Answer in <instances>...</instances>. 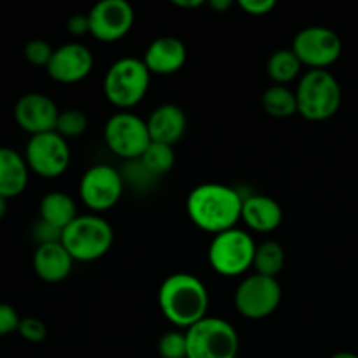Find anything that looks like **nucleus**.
Listing matches in <instances>:
<instances>
[{
    "label": "nucleus",
    "instance_id": "nucleus-1",
    "mask_svg": "<svg viewBox=\"0 0 358 358\" xmlns=\"http://www.w3.org/2000/svg\"><path fill=\"white\" fill-rule=\"evenodd\" d=\"M243 199V196L231 185L206 182L196 185L189 192L185 210L196 227L215 236L236 227L241 220Z\"/></svg>",
    "mask_w": 358,
    "mask_h": 358
},
{
    "label": "nucleus",
    "instance_id": "nucleus-2",
    "mask_svg": "<svg viewBox=\"0 0 358 358\" xmlns=\"http://www.w3.org/2000/svg\"><path fill=\"white\" fill-rule=\"evenodd\" d=\"M157 304L171 325L191 329L203 318L210 306V296L205 283L191 273H175L164 278L157 292Z\"/></svg>",
    "mask_w": 358,
    "mask_h": 358
},
{
    "label": "nucleus",
    "instance_id": "nucleus-3",
    "mask_svg": "<svg viewBox=\"0 0 358 358\" xmlns=\"http://www.w3.org/2000/svg\"><path fill=\"white\" fill-rule=\"evenodd\" d=\"M114 229L98 213L77 215L62 233V245L73 261L93 262L110 252Z\"/></svg>",
    "mask_w": 358,
    "mask_h": 358
},
{
    "label": "nucleus",
    "instance_id": "nucleus-4",
    "mask_svg": "<svg viewBox=\"0 0 358 358\" xmlns=\"http://www.w3.org/2000/svg\"><path fill=\"white\" fill-rule=\"evenodd\" d=\"M294 91L297 98V114L308 121H327L341 107V86L329 70H308Z\"/></svg>",
    "mask_w": 358,
    "mask_h": 358
},
{
    "label": "nucleus",
    "instance_id": "nucleus-5",
    "mask_svg": "<svg viewBox=\"0 0 358 358\" xmlns=\"http://www.w3.org/2000/svg\"><path fill=\"white\" fill-rule=\"evenodd\" d=\"M150 86V72L143 59L122 56L115 59L103 77L105 98L121 110L135 107L143 100Z\"/></svg>",
    "mask_w": 358,
    "mask_h": 358
},
{
    "label": "nucleus",
    "instance_id": "nucleus-6",
    "mask_svg": "<svg viewBox=\"0 0 358 358\" xmlns=\"http://www.w3.org/2000/svg\"><path fill=\"white\" fill-rule=\"evenodd\" d=\"M187 336V358H236L240 338L233 325L224 318L206 317L191 329Z\"/></svg>",
    "mask_w": 358,
    "mask_h": 358
},
{
    "label": "nucleus",
    "instance_id": "nucleus-7",
    "mask_svg": "<svg viewBox=\"0 0 358 358\" xmlns=\"http://www.w3.org/2000/svg\"><path fill=\"white\" fill-rule=\"evenodd\" d=\"M255 241L243 229L233 227L215 234L208 247V262L222 276H240L254 266Z\"/></svg>",
    "mask_w": 358,
    "mask_h": 358
},
{
    "label": "nucleus",
    "instance_id": "nucleus-8",
    "mask_svg": "<svg viewBox=\"0 0 358 358\" xmlns=\"http://www.w3.org/2000/svg\"><path fill=\"white\" fill-rule=\"evenodd\" d=\"M103 138L108 149L126 163L140 159L152 142L145 119L128 110L110 115L105 122Z\"/></svg>",
    "mask_w": 358,
    "mask_h": 358
},
{
    "label": "nucleus",
    "instance_id": "nucleus-9",
    "mask_svg": "<svg viewBox=\"0 0 358 358\" xmlns=\"http://www.w3.org/2000/svg\"><path fill=\"white\" fill-rule=\"evenodd\" d=\"M282 303V287L278 280L264 275L247 276L234 292V306L248 320H262L278 310Z\"/></svg>",
    "mask_w": 358,
    "mask_h": 358
},
{
    "label": "nucleus",
    "instance_id": "nucleus-10",
    "mask_svg": "<svg viewBox=\"0 0 358 358\" xmlns=\"http://www.w3.org/2000/svg\"><path fill=\"white\" fill-rule=\"evenodd\" d=\"M290 49L310 70H327L341 56L343 42L332 28L315 24L297 31Z\"/></svg>",
    "mask_w": 358,
    "mask_h": 358
},
{
    "label": "nucleus",
    "instance_id": "nucleus-11",
    "mask_svg": "<svg viewBox=\"0 0 358 358\" xmlns=\"http://www.w3.org/2000/svg\"><path fill=\"white\" fill-rule=\"evenodd\" d=\"M124 178L110 164H94L84 171L79 184V196L93 213L114 208L124 192Z\"/></svg>",
    "mask_w": 358,
    "mask_h": 358
},
{
    "label": "nucleus",
    "instance_id": "nucleus-12",
    "mask_svg": "<svg viewBox=\"0 0 358 358\" xmlns=\"http://www.w3.org/2000/svg\"><path fill=\"white\" fill-rule=\"evenodd\" d=\"M69 140L59 133L49 131L30 136L24 149V159L34 173L44 178H56L70 166Z\"/></svg>",
    "mask_w": 358,
    "mask_h": 358
},
{
    "label": "nucleus",
    "instance_id": "nucleus-13",
    "mask_svg": "<svg viewBox=\"0 0 358 358\" xmlns=\"http://www.w3.org/2000/svg\"><path fill=\"white\" fill-rule=\"evenodd\" d=\"M90 16V34L101 42H115L129 34L135 23V9L128 0H101Z\"/></svg>",
    "mask_w": 358,
    "mask_h": 358
},
{
    "label": "nucleus",
    "instance_id": "nucleus-14",
    "mask_svg": "<svg viewBox=\"0 0 358 358\" xmlns=\"http://www.w3.org/2000/svg\"><path fill=\"white\" fill-rule=\"evenodd\" d=\"M94 66L93 52L79 42H69L55 49L49 65L45 66L49 77L56 83L76 84L86 79Z\"/></svg>",
    "mask_w": 358,
    "mask_h": 358
},
{
    "label": "nucleus",
    "instance_id": "nucleus-15",
    "mask_svg": "<svg viewBox=\"0 0 358 358\" xmlns=\"http://www.w3.org/2000/svg\"><path fill=\"white\" fill-rule=\"evenodd\" d=\"M59 108L55 101L42 93H27L17 98L14 105V119L23 131L34 135L55 131Z\"/></svg>",
    "mask_w": 358,
    "mask_h": 358
},
{
    "label": "nucleus",
    "instance_id": "nucleus-16",
    "mask_svg": "<svg viewBox=\"0 0 358 358\" xmlns=\"http://www.w3.org/2000/svg\"><path fill=\"white\" fill-rule=\"evenodd\" d=\"M142 59L150 76H171L184 69L187 62V48L178 37L163 35L147 45Z\"/></svg>",
    "mask_w": 358,
    "mask_h": 358
},
{
    "label": "nucleus",
    "instance_id": "nucleus-17",
    "mask_svg": "<svg viewBox=\"0 0 358 358\" xmlns=\"http://www.w3.org/2000/svg\"><path fill=\"white\" fill-rule=\"evenodd\" d=\"M147 121L152 142L166 143L173 147L180 142L187 129V115L184 108L175 103H163L150 112Z\"/></svg>",
    "mask_w": 358,
    "mask_h": 358
},
{
    "label": "nucleus",
    "instance_id": "nucleus-18",
    "mask_svg": "<svg viewBox=\"0 0 358 358\" xmlns=\"http://www.w3.org/2000/svg\"><path fill=\"white\" fill-rule=\"evenodd\" d=\"M73 262L62 241L37 245L34 252V271L45 283H59L69 278Z\"/></svg>",
    "mask_w": 358,
    "mask_h": 358
},
{
    "label": "nucleus",
    "instance_id": "nucleus-19",
    "mask_svg": "<svg viewBox=\"0 0 358 358\" xmlns=\"http://www.w3.org/2000/svg\"><path fill=\"white\" fill-rule=\"evenodd\" d=\"M241 220L255 233H271L283 220V210L271 196L254 194L243 199Z\"/></svg>",
    "mask_w": 358,
    "mask_h": 358
},
{
    "label": "nucleus",
    "instance_id": "nucleus-20",
    "mask_svg": "<svg viewBox=\"0 0 358 358\" xmlns=\"http://www.w3.org/2000/svg\"><path fill=\"white\" fill-rule=\"evenodd\" d=\"M30 168L27 159L10 147H0V196L13 199L27 189Z\"/></svg>",
    "mask_w": 358,
    "mask_h": 358
},
{
    "label": "nucleus",
    "instance_id": "nucleus-21",
    "mask_svg": "<svg viewBox=\"0 0 358 358\" xmlns=\"http://www.w3.org/2000/svg\"><path fill=\"white\" fill-rule=\"evenodd\" d=\"M38 215H41V220L51 224V226H55L56 229H59L63 233V229H65L72 220H76V201H73L72 196H69L66 192H48V194L41 199Z\"/></svg>",
    "mask_w": 358,
    "mask_h": 358
},
{
    "label": "nucleus",
    "instance_id": "nucleus-22",
    "mask_svg": "<svg viewBox=\"0 0 358 358\" xmlns=\"http://www.w3.org/2000/svg\"><path fill=\"white\" fill-rule=\"evenodd\" d=\"M262 108L268 115L276 119H287L290 115L297 114V98L296 91L289 86L282 84H273L262 93L261 96Z\"/></svg>",
    "mask_w": 358,
    "mask_h": 358
},
{
    "label": "nucleus",
    "instance_id": "nucleus-23",
    "mask_svg": "<svg viewBox=\"0 0 358 358\" xmlns=\"http://www.w3.org/2000/svg\"><path fill=\"white\" fill-rule=\"evenodd\" d=\"M303 63L292 49H278L268 59V76L275 84L287 86L301 73Z\"/></svg>",
    "mask_w": 358,
    "mask_h": 358
},
{
    "label": "nucleus",
    "instance_id": "nucleus-24",
    "mask_svg": "<svg viewBox=\"0 0 358 358\" xmlns=\"http://www.w3.org/2000/svg\"><path fill=\"white\" fill-rule=\"evenodd\" d=\"M283 266H285V252L278 241L269 240L257 245L254 257V268L257 275L276 278L282 273Z\"/></svg>",
    "mask_w": 358,
    "mask_h": 358
},
{
    "label": "nucleus",
    "instance_id": "nucleus-25",
    "mask_svg": "<svg viewBox=\"0 0 358 358\" xmlns=\"http://www.w3.org/2000/svg\"><path fill=\"white\" fill-rule=\"evenodd\" d=\"M140 161L154 177L159 178L166 175L168 171H171V168L175 166V149L171 145H166V143L150 142V145L142 154Z\"/></svg>",
    "mask_w": 358,
    "mask_h": 358
},
{
    "label": "nucleus",
    "instance_id": "nucleus-26",
    "mask_svg": "<svg viewBox=\"0 0 358 358\" xmlns=\"http://www.w3.org/2000/svg\"><path fill=\"white\" fill-rule=\"evenodd\" d=\"M87 129V115L80 108H65L59 110L58 122H56V133L65 140L77 138Z\"/></svg>",
    "mask_w": 358,
    "mask_h": 358
},
{
    "label": "nucleus",
    "instance_id": "nucleus-27",
    "mask_svg": "<svg viewBox=\"0 0 358 358\" xmlns=\"http://www.w3.org/2000/svg\"><path fill=\"white\" fill-rule=\"evenodd\" d=\"M157 352L161 358H187V336L185 332L168 331L157 341Z\"/></svg>",
    "mask_w": 358,
    "mask_h": 358
},
{
    "label": "nucleus",
    "instance_id": "nucleus-28",
    "mask_svg": "<svg viewBox=\"0 0 358 358\" xmlns=\"http://www.w3.org/2000/svg\"><path fill=\"white\" fill-rule=\"evenodd\" d=\"M52 52H55V49L44 38H31V41H28L24 44L23 49V55L27 58V62L35 66H48L52 58Z\"/></svg>",
    "mask_w": 358,
    "mask_h": 358
},
{
    "label": "nucleus",
    "instance_id": "nucleus-29",
    "mask_svg": "<svg viewBox=\"0 0 358 358\" xmlns=\"http://www.w3.org/2000/svg\"><path fill=\"white\" fill-rule=\"evenodd\" d=\"M21 338L24 341L30 343H42L48 338V327L41 318L35 317H23L20 322V329H17Z\"/></svg>",
    "mask_w": 358,
    "mask_h": 358
},
{
    "label": "nucleus",
    "instance_id": "nucleus-30",
    "mask_svg": "<svg viewBox=\"0 0 358 358\" xmlns=\"http://www.w3.org/2000/svg\"><path fill=\"white\" fill-rule=\"evenodd\" d=\"M20 322L21 317L14 310V306H10L7 303H0V338L13 334V332H17Z\"/></svg>",
    "mask_w": 358,
    "mask_h": 358
},
{
    "label": "nucleus",
    "instance_id": "nucleus-31",
    "mask_svg": "<svg viewBox=\"0 0 358 358\" xmlns=\"http://www.w3.org/2000/svg\"><path fill=\"white\" fill-rule=\"evenodd\" d=\"M34 238L38 245L56 243V241H62V231L38 219L34 226Z\"/></svg>",
    "mask_w": 358,
    "mask_h": 358
},
{
    "label": "nucleus",
    "instance_id": "nucleus-32",
    "mask_svg": "<svg viewBox=\"0 0 358 358\" xmlns=\"http://www.w3.org/2000/svg\"><path fill=\"white\" fill-rule=\"evenodd\" d=\"M238 6L252 16H266L275 9L276 2L275 0H240Z\"/></svg>",
    "mask_w": 358,
    "mask_h": 358
},
{
    "label": "nucleus",
    "instance_id": "nucleus-33",
    "mask_svg": "<svg viewBox=\"0 0 358 358\" xmlns=\"http://www.w3.org/2000/svg\"><path fill=\"white\" fill-rule=\"evenodd\" d=\"M66 30L73 35V37H80V35L90 34V16L87 14H72L66 21Z\"/></svg>",
    "mask_w": 358,
    "mask_h": 358
},
{
    "label": "nucleus",
    "instance_id": "nucleus-34",
    "mask_svg": "<svg viewBox=\"0 0 358 358\" xmlns=\"http://www.w3.org/2000/svg\"><path fill=\"white\" fill-rule=\"evenodd\" d=\"M208 6L215 13H226V10H229L233 7V0H210Z\"/></svg>",
    "mask_w": 358,
    "mask_h": 358
},
{
    "label": "nucleus",
    "instance_id": "nucleus-35",
    "mask_svg": "<svg viewBox=\"0 0 358 358\" xmlns=\"http://www.w3.org/2000/svg\"><path fill=\"white\" fill-rule=\"evenodd\" d=\"M173 6L180 7V9H198V7L205 6V0H173Z\"/></svg>",
    "mask_w": 358,
    "mask_h": 358
},
{
    "label": "nucleus",
    "instance_id": "nucleus-36",
    "mask_svg": "<svg viewBox=\"0 0 358 358\" xmlns=\"http://www.w3.org/2000/svg\"><path fill=\"white\" fill-rule=\"evenodd\" d=\"M7 201H9V199H6L0 196V220H2L7 213Z\"/></svg>",
    "mask_w": 358,
    "mask_h": 358
},
{
    "label": "nucleus",
    "instance_id": "nucleus-37",
    "mask_svg": "<svg viewBox=\"0 0 358 358\" xmlns=\"http://www.w3.org/2000/svg\"><path fill=\"white\" fill-rule=\"evenodd\" d=\"M331 358H358V355L352 352H338V353H334Z\"/></svg>",
    "mask_w": 358,
    "mask_h": 358
}]
</instances>
